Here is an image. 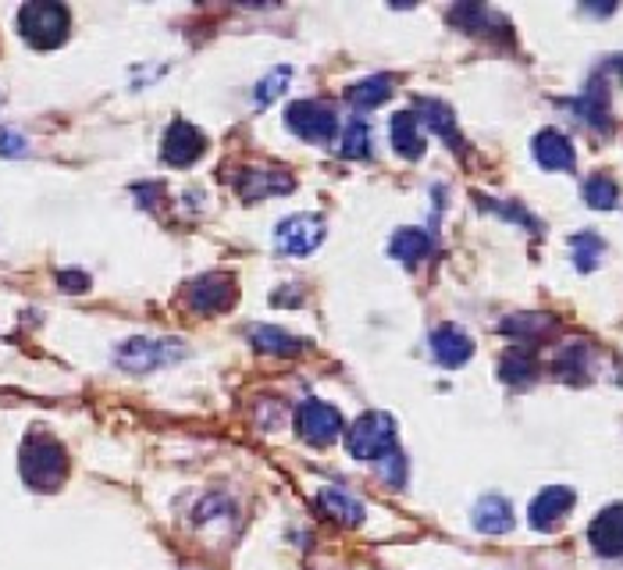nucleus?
<instances>
[{
	"label": "nucleus",
	"instance_id": "obj_1",
	"mask_svg": "<svg viewBox=\"0 0 623 570\" xmlns=\"http://www.w3.org/2000/svg\"><path fill=\"white\" fill-rule=\"evenodd\" d=\"M68 474V456L50 436H29L22 446V478L33 488H58Z\"/></svg>",
	"mask_w": 623,
	"mask_h": 570
},
{
	"label": "nucleus",
	"instance_id": "obj_2",
	"mask_svg": "<svg viewBox=\"0 0 623 570\" xmlns=\"http://www.w3.org/2000/svg\"><path fill=\"white\" fill-rule=\"evenodd\" d=\"M346 446L357 460H385L396 453V420L382 411L363 414L346 431Z\"/></svg>",
	"mask_w": 623,
	"mask_h": 570
},
{
	"label": "nucleus",
	"instance_id": "obj_3",
	"mask_svg": "<svg viewBox=\"0 0 623 570\" xmlns=\"http://www.w3.org/2000/svg\"><path fill=\"white\" fill-rule=\"evenodd\" d=\"M19 29L39 50L58 47V44H64V36H68V8L53 4V0H36V4H25L19 11Z\"/></svg>",
	"mask_w": 623,
	"mask_h": 570
},
{
	"label": "nucleus",
	"instance_id": "obj_4",
	"mask_svg": "<svg viewBox=\"0 0 623 570\" xmlns=\"http://www.w3.org/2000/svg\"><path fill=\"white\" fill-rule=\"evenodd\" d=\"M182 353L185 349L175 343V339H168V343H160V339H129V343L118 346V364L125 371L146 375V371L165 368L171 360H179Z\"/></svg>",
	"mask_w": 623,
	"mask_h": 570
},
{
	"label": "nucleus",
	"instance_id": "obj_5",
	"mask_svg": "<svg viewBox=\"0 0 623 570\" xmlns=\"http://www.w3.org/2000/svg\"><path fill=\"white\" fill-rule=\"evenodd\" d=\"M286 121L289 129L300 135V140H310V143H332L335 140V129H338V118L328 104L321 100H300L292 104L286 111Z\"/></svg>",
	"mask_w": 623,
	"mask_h": 570
},
{
	"label": "nucleus",
	"instance_id": "obj_6",
	"mask_svg": "<svg viewBox=\"0 0 623 570\" xmlns=\"http://www.w3.org/2000/svg\"><path fill=\"white\" fill-rule=\"evenodd\" d=\"M296 428H300V436L307 442L328 446L343 436V414L321 400H307V403H300V411H296Z\"/></svg>",
	"mask_w": 623,
	"mask_h": 570
},
{
	"label": "nucleus",
	"instance_id": "obj_7",
	"mask_svg": "<svg viewBox=\"0 0 623 570\" xmlns=\"http://www.w3.org/2000/svg\"><path fill=\"white\" fill-rule=\"evenodd\" d=\"M324 239V222L318 214H292L275 228V247L289 257H307L310 250H318V242Z\"/></svg>",
	"mask_w": 623,
	"mask_h": 570
},
{
	"label": "nucleus",
	"instance_id": "obj_8",
	"mask_svg": "<svg viewBox=\"0 0 623 570\" xmlns=\"http://www.w3.org/2000/svg\"><path fill=\"white\" fill-rule=\"evenodd\" d=\"M203 151H207V140H203V132L189 126V121H175V126L165 132V143H160V157L175 168L193 165Z\"/></svg>",
	"mask_w": 623,
	"mask_h": 570
},
{
	"label": "nucleus",
	"instance_id": "obj_9",
	"mask_svg": "<svg viewBox=\"0 0 623 570\" xmlns=\"http://www.w3.org/2000/svg\"><path fill=\"white\" fill-rule=\"evenodd\" d=\"M574 507V488H566V485H549L546 492H538L535 496V503H531V513H527V521H531L535 532H552L566 513H571Z\"/></svg>",
	"mask_w": 623,
	"mask_h": 570
},
{
	"label": "nucleus",
	"instance_id": "obj_10",
	"mask_svg": "<svg viewBox=\"0 0 623 570\" xmlns=\"http://www.w3.org/2000/svg\"><path fill=\"white\" fill-rule=\"evenodd\" d=\"M232 300H236V285L228 275H203L189 289V307L200 310V314H214V310L228 307Z\"/></svg>",
	"mask_w": 623,
	"mask_h": 570
},
{
	"label": "nucleus",
	"instance_id": "obj_11",
	"mask_svg": "<svg viewBox=\"0 0 623 570\" xmlns=\"http://www.w3.org/2000/svg\"><path fill=\"white\" fill-rule=\"evenodd\" d=\"M431 353H435L442 368H459V364H467L474 357V343L464 329L442 324V329H435V335H431Z\"/></svg>",
	"mask_w": 623,
	"mask_h": 570
},
{
	"label": "nucleus",
	"instance_id": "obj_12",
	"mask_svg": "<svg viewBox=\"0 0 623 570\" xmlns=\"http://www.w3.org/2000/svg\"><path fill=\"white\" fill-rule=\"evenodd\" d=\"M588 538L595 553L602 556H623V507H606L599 518L591 521L588 527Z\"/></svg>",
	"mask_w": 623,
	"mask_h": 570
},
{
	"label": "nucleus",
	"instance_id": "obj_13",
	"mask_svg": "<svg viewBox=\"0 0 623 570\" xmlns=\"http://www.w3.org/2000/svg\"><path fill=\"white\" fill-rule=\"evenodd\" d=\"M535 161L546 171H571L574 168V146L563 132L546 129L535 135Z\"/></svg>",
	"mask_w": 623,
	"mask_h": 570
},
{
	"label": "nucleus",
	"instance_id": "obj_14",
	"mask_svg": "<svg viewBox=\"0 0 623 570\" xmlns=\"http://www.w3.org/2000/svg\"><path fill=\"white\" fill-rule=\"evenodd\" d=\"M236 189L247 200H261L267 193H289L292 189V179L286 171H264V168H247L236 179Z\"/></svg>",
	"mask_w": 623,
	"mask_h": 570
},
{
	"label": "nucleus",
	"instance_id": "obj_15",
	"mask_svg": "<svg viewBox=\"0 0 623 570\" xmlns=\"http://www.w3.org/2000/svg\"><path fill=\"white\" fill-rule=\"evenodd\" d=\"M388 140H392V146H396L403 157H410V161H417V157L424 154V135H421V129H417V115L414 111L392 115Z\"/></svg>",
	"mask_w": 623,
	"mask_h": 570
},
{
	"label": "nucleus",
	"instance_id": "obj_16",
	"mask_svg": "<svg viewBox=\"0 0 623 570\" xmlns=\"http://www.w3.org/2000/svg\"><path fill=\"white\" fill-rule=\"evenodd\" d=\"M318 503H321V510L328 513L332 521H338V524H360L363 521V503L357 496H349L346 488H338V485H328V488H321V496H318Z\"/></svg>",
	"mask_w": 623,
	"mask_h": 570
},
{
	"label": "nucleus",
	"instance_id": "obj_17",
	"mask_svg": "<svg viewBox=\"0 0 623 570\" xmlns=\"http://www.w3.org/2000/svg\"><path fill=\"white\" fill-rule=\"evenodd\" d=\"M474 527L484 535H503L513 527V510L503 496H484L478 507H474Z\"/></svg>",
	"mask_w": 623,
	"mask_h": 570
},
{
	"label": "nucleus",
	"instance_id": "obj_18",
	"mask_svg": "<svg viewBox=\"0 0 623 570\" xmlns=\"http://www.w3.org/2000/svg\"><path fill=\"white\" fill-rule=\"evenodd\" d=\"M250 339H253V346H256V349L275 353V357H296V353H303V349H307L303 339H296V335L281 332V329H271V324H253V329H250Z\"/></svg>",
	"mask_w": 623,
	"mask_h": 570
},
{
	"label": "nucleus",
	"instance_id": "obj_19",
	"mask_svg": "<svg viewBox=\"0 0 623 570\" xmlns=\"http://www.w3.org/2000/svg\"><path fill=\"white\" fill-rule=\"evenodd\" d=\"M577 115L588 121L595 132H613V118H609V97H606V86L602 83H591L585 90V97L577 104Z\"/></svg>",
	"mask_w": 623,
	"mask_h": 570
},
{
	"label": "nucleus",
	"instance_id": "obj_20",
	"mask_svg": "<svg viewBox=\"0 0 623 570\" xmlns=\"http://www.w3.org/2000/svg\"><path fill=\"white\" fill-rule=\"evenodd\" d=\"M392 97V79L388 75H371L363 83L349 86L346 100L357 107V111H371V107H382Z\"/></svg>",
	"mask_w": 623,
	"mask_h": 570
},
{
	"label": "nucleus",
	"instance_id": "obj_21",
	"mask_svg": "<svg viewBox=\"0 0 623 570\" xmlns=\"http://www.w3.org/2000/svg\"><path fill=\"white\" fill-rule=\"evenodd\" d=\"M428 250H431V236L421 233V228H399L388 242V253L403 264H417L421 257H428Z\"/></svg>",
	"mask_w": 623,
	"mask_h": 570
},
{
	"label": "nucleus",
	"instance_id": "obj_22",
	"mask_svg": "<svg viewBox=\"0 0 623 570\" xmlns=\"http://www.w3.org/2000/svg\"><path fill=\"white\" fill-rule=\"evenodd\" d=\"M535 371H538V364H535L531 346H513L503 357V364H499V375H503V382H510V385L531 382Z\"/></svg>",
	"mask_w": 623,
	"mask_h": 570
},
{
	"label": "nucleus",
	"instance_id": "obj_23",
	"mask_svg": "<svg viewBox=\"0 0 623 570\" xmlns=\"http://www.w3.org/2000/svg\"><path fill=\"white\" fill-rule=\"evenodd\" d=\"M421 118H424V126L435 129L450 146H456V151L464 146V143H459V132H456V118H453V111H450L445 104H439V100H421Z\"/></svg>",
	"mask_w": 623,
	"mask_h": 570
},
{
	"label": "nucleus",
	"instance_id": "obj_24",
	"mask_svg": "<svg viewBox=\"0 0 623 570\" xmlns=\"http://www.w3.org/2000/svg\"><path fill=\"white\" fill-rule=\"evenodd\" d=\"M571 250H574V264L580 271H591V268H599L602 253H606V242L595 233H580V236L571 239Z\"/></svg>",
	"mask_w": 623,
	"mask_h": 570
},
{
	"label": "nucleus",
	"instance_id": "obj_25",
	"mask_svg": "<svg viewBox=\"0 0 623 570\" xmlns=\"http://www.w3.org/2000/svg\"><path fill=\"white\" fill-rule=\"evenodd\" d=\"M585 200H588V207H595V211H609V207H616L620 189H616L613 179H609V175H595V179L585 182Z\"/></svg>",
	"mask_w": 623,
	"mask_h": 570
},
{
	"label": "nucleus",
	"instance_id": "obj_26",
	"mask_svg": "<svg viewBox=\"0 0 623 570\" xmlns=\"http://www.w3.org/2000/svg\"><path fill=\"white\" fill-rule=\"evenodd\" d=\"M343 157H371V129H368V121L363 118H354L349 121V129L343 135Z\"/></svg>",
	"mask_w": 623,
	"mask_h": 570
},
{
	"label": "nucleus",
	"instance_id": "obj_27",
	"mask_svg": "<svg viewBox=\"0 0 623 570\" xmlns=\"http://www.w3.org/2000/svg\"><path fill=\"white\" fill-rule=\"evenodd\" d=\"M289 68H278V72H271L267 79H264V83L261 86H256V100H261V104H271V100H275L278 97V93L281 90H286V83H289Z\"/></svg>",
	"mask_w": 623,
	"mask_h": 570
},
{
	"label": "nucleus",
	"instance_id": "obj_28",
	"mask_svg": "<svg viewBox=\"0 0 623 570\" xmlns=\"http://www.w3.org/2000/svg\"><path fill=\"white\" fill-rule=\"evenodd\" d=\"M25 151V140L15 132H0V154H22Z\"/></svg>",
	"mask_w": 623,
	"mask_h": 570
},
{
	"label": "nucleus",
	"instance_id": "obj_29",
	"mask_svg": "<svg viewBox=\"0 0 623 570\" xmlns=\"http://www.w3.org/2000/svg\"><path fill=\"white\" fill-rule=\"evenodd\" d=\"M86 285H89V278L79 275V271H64L61 275V289H68V293H83Z\"/></svg>",
	"mask_w": 623,
	"mask_h": 570
},
{
	"label": "nucleus",
	"instance_id": "obj_30",
	"mask_svg": "<svg viewBox=\"0 0 623 570\" xmlns=\"http://www.w3.org/2000/svg\"><path fill=\"white\" fill-rule=\"evenodd\" d=\"M616 68H620V75H623V58H616Z\"/></svg>",
	"mask_w": 623,
	"mask_h": 570
}]
</instances>
